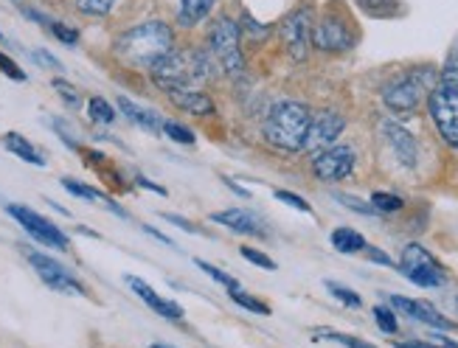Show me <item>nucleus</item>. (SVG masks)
Returning a JSON list of instances; mask_svg holds the SVG:
<instances>
[{
  "label": "nucleus",
  "mask_w": 458,
  "mask_h": 348,
  "mask_svg": "<svg viewBox=\"0 0 458 348\" xmlns=\"http://www.w3.org/2000/svg\"><path fill=\"white\" fill-rule=\"evenodd\" d=\"M124 281H127L130 290L149 306L152 312H157V315L166 318V320H183V310H181V306H177L174 301H169V298H164V295H157L147 281L135 278V276H127Z\"/></svg>",
  "instance_id": "obj_16"
},
{
  "label": "nucleus",
  "mask_w": 458,
  "mask_h": 348,
  "mask_svg": "<svg viewBox=\"0 0 458 348\" xmlns=\"http://www.w3.org/2000/svg\"><path fill=\"white\" fill-rule=\"evenodd\" d=\"M31 56L37 59L39 65H46V68H54V71H63V65H59V59H56V56H51L48 51H34Z\"/></svg>",
  "instance_id": "obj_41"
},
{
  "label": "nucleus",
  "mask_w": 458,
  "mask_h": 348,
  "mask_svg": "<svg viewBox=\"0 0 458 348\" xmlns=\"http://www.w3.org/2000/svg\"><path fill=\"white\" fill-rule=\"evenodd\" d=\"M0 73L9 76V79H14V81H26V79H29L26 71L20 68V65L14 63V59H12L9 54H4V51H0Z\"/></svg>",
  "instance_id": "obj_38"
},
{
  "label": "nucleus",
  "mask_w": 458,
  "mask_h": 348,
  "mask_svg": "<svg viewBox=\"0 0 458 348\" xmlns=\"http://www.w3.org/2000/svg\"><path fill=\"white\" fill-rule=\"evenodd\" d=\"M149 76L155 81V88H161L164 93L174 88H197L216 76V63L206 48L174 46L166 56H161L149 68Z\"/></svg>",
  "instance_id": "obj_2"
},
{
  "label": "nucleus",
  "mask_w": 458,
  "mask_h": 348,
  "mask_svg": "<svg viewBox=\"0 0 458 348\" xmlns=\"http://www.w3.org/2000/svg\"><path fill=\"white\" fill-rule=\"evenodd\" d=\"M383 135L388 140V147L394 149V155L400 157V163H405V166H413L416 163V155H420V147H416V138L400 127L396 121H386L383 124Z\"/></svg>",
  "instance_id": "obj_18"
},
{
  "label": "nucleus",
  "mask_w": 458,
  "mask_h": 348,
  "mask_svg": "<svg viewBox=\"0 0 458 348\" xmlns=\"http://www.w3.org/2000/svg\"><path fill=\"white\" fill-rule=\"evenodd\" d=\"M374 320L386 335H396L400 332V320H396V312L388 310V306H374Z\"/></svg>",
  "instance_id": "obj_31"
},
{
  "label": "nucleus",
  "mask_w": 458,
  "mask_h": 348,
  "mask_svg": "<svg viewBox=\"0 0 458 348\" xmlns=\"http://www.w3.org/2000/svg\"><path fill=\"white\" fill-rule=\"evenodd\" d=\"M164 219L172 222V225H177V228L186 231V233H197V225L189 222V219H183V216H177V214H164Z\"/></svg>",
  "instance_id": "obj_42"
},
{
  "label": "nucleus",
  "mask_w": 458,
  "mask_h": 348,
  "mask_svg": "<svg viewBox=\"0 0 458 348\" xmlns=\"http://www.w3.org/2000/svg\"><path fill=\"white\" fill-rule=\"evenodd\" d=\"M161 132H164L166 138H172L174 143H183V147H191V143L197 140V138H194V132H191L189 127H183L181 121H164Z\"/></svg>",
  "instance_id": "obj_29"
},
{
  "label": "nucleus",
  "mask_w": 458,
  "mask_h": 348,
  "mask_svg": "<svg viewBox=\"0 0 458 348\" xmlns=\"http://www.w3.org/2000/svg\"><path fill=\"white\" fill-rule=\"evenodd\" d=\"M310 121H312V110L304 101H295V98L276 101L267 110L265 127H262L265 140L282 152H301L307 143Z\"/></svg>",
  "instance_id": "obj_3"
},
{
  "label": "nucleus",
  "mask_w": 458,
  "mask_h": 348,
  "mask_svg": "<svg viewBox=\"0 0 458 348\" xmlns=\"http://www.w3.org/2000/svg\"><path fill=\"white\" fill-rule=\"evenodd\" d=\"M6 211H9V216H14L20 222V228H26V233L34 236L39 244H46L51 250H71V239L43 214H37L26 206H6Z\"/></svg>",
  "instance_id": "obj_10"
},
{
  "label": "nucleus",
  "mask_w": 458,
  "mask_h": 348,
  "mask_svg": "<svg viewBox=\"0 0 458 348\" xmlns=\"http://www.w3.org/2000/svg\"><path fill=\"white\" fill-rule=\"evenodd\" d=\"M197 267H200L203 273H208V278L211 281H216V284H223L225 290H239V281L233 278V276H228V273H223L220 267H214V264H208V261H197Z\"/></svg>",
  "instance_id": "obj_32"
},
{
  "label": "nucleus",
  "mask_w": 458,
  "mask_h": 348,
  "mask_svg": "<svg viewBox=\"0 0 458 348\" xmlns=\"http://www.w3.org/2000/svg\"><path fill=\"white\" fill-rule=\"evenodd\" d=\"M329 239H332V248L337 253L352 256V253L366 250V236L360 231H354V228H335Z\"/></svg>",
  "instance_id": "obj_22"
},
{
  "label": "nucleus",
  "mask_w": 458,
  "mask_h": 348,
  "mask_svg": "<svg viewBox=\"0 0 458 348\" xmlns=\"http://www.w3.org/2000/svg\"><path fill=\"white\" fill-rule=\"evenodd\" d=\"M216 4H220V0H181V4H177V14H174L177 26H181V29H197L203 20L211 17Z\"/></svg>",
  "instance_id": "obj_20"
},
{
  "label": "nucleus",
  "mask_w": 458,
  "mask_h": 348,
  "mask_svg": "<svg viewBox=\"0 0 458 348\" xmlns=\"http://www.w3.org/2000/svg\"><path fill=\"white\" fill-rule=\"evenodd\" d=\"M149 348H172V345H166V343H155V345H149Z\"/></svg>",
  "instance_id": "obj_48"
},
{
  "label": "nucleus",
  "mask_w": 458,
  "mask_h": 348,
  "mask_svg": "<svg viewBox=\"0 0 458 348\" xmlns=\"http://www.w3.org/2000/svg\"><path fill=\"white\" fill-rule=\"evenodd\" d=\"M400 270L411 284L422 286V290H436V286L447 284V270L420 242L405 244V250L400 256Z\"/></svg>",
  "instance_id": "obj_7"
},
{
  "label": "nucleus",
  "mask_w": 458,
  "mask_h": 348,
  "mask_svg": "<svg viewBox=\"0 0 458 348\" xmlns=\"http://www.w3.org/2000/svg\"><path fill=\"white\" fill-rule=\"evenodd\" d=\"M214 225H223V228H228V231H233V233H242V236H267V231H265V222L259 219L253 211H248V208H228V211H216V214H211L208 216Z\"/></svg>",
  "instance_id": "obj_14"
},
{
  "label": "nucleus",
  "mask_w": 458,
  "mask_h": 348,
  "mask_svg": "<svg viewBox=\"0 0 458 348\" xmlns=\"http://www.w3.org/2000/svg\"><path fill=\"white\" fill-rule=\"evenodd\" d=\"M206 43H208L206 51L211 54L216 68L225 76L239 79L245 73V51H242V29H239V20L220 14L211 23Z\"/></svg>",
  "instance_id": "obj_5"
},
{
  "label": "nucleus",
  "mask_w": 458,
  "mask_h": 348,
  "mask_svg": "<svg viewBox=\"0 0 458 348\" xmlns=\"http://www.w3.org/2000/svg\"><path fill=\"white\" fill-rule=\"evenodd\" d=\"M135 182H138V186H141V189H147V191H155V194L166 197V189H164V186H157V182H152V180H149V177H144V174H138V177H135Z\"/></svg>",
  "instance_id": "obj_44"
},
{
  "label": "nucleus",
  "mask_w": 458,
  "mask_h": 348,
  "mask_svg": "<svg viewBox=\"0 0 458 348\" xmlns=\"http://www.w3.org/2000/svg\"><path fill=\"white\" fill-rule=\"evenodd\" d=\"M436 81H439V73H436L433 65L411 68L400 76H394L383 88V105L396 115H411L436 88Z\"/></svg>",
  "instance_id": "obj_4"
},
{
  "label": "nucleus",
  "mask_w": 458,
  "mask_h": 348,
  "mask_svg": "<svg viewBox=\"0 0 458 348\" xmlns=\"http://www.w3.org/2000/svg\"><path fill=\"white\" fill-rule=\"evenodd\" d=\"M366 256L374 261V264H383V267H394V261H391V256H386L380 248H369L366 244Z\"/></svg>",
  "instance_id": "obj_43"
},
{
  "label": "nucleus",
  "mask_w": 458,
  "mask_h": 348,
  "mask_svg": "<svg viewBox=\"0 0 458 348\" xmlns=\"http://www.w3.org/2000/svg\"><path fill=\"white\" fill-rule=\"evenodd\" d=\"M312 29H315V12L310 6H298L293 9L282 26H278V37H282V46L293 63H304L312 51Z\"/></svg>",
  "instance_id": "obj_9"
},
{
  "label": "nucleus",
  "mask_w": 458,
  "mask_h": 348,
  "mask_svg": "<svg viewBox=\"0 0 458 348\" xmlns=\"http://www.w3.org/2000/svg\"><path fill=\"white\" fill-rule=\"evenodd\" d=\"M174 46H177V37L166 20H144V23L124 29L113 39L115 56L141 71H149L157 59L166 56Z\"/></svg>",
  "instance_id": "obj_1"
},
{
  "label": "nucleus",
  "mask_w": 458,
  "mask_h": 348,
  "mask_svg": "<svg viewBox=\"0 0 458 348\" xmlns=\"http://www.w3.org/2000/svg\"><path fill=\"white\" fill-rule=\"evenodd\" d=\"M26 259L29 264L37 270V276L43 278L51 290L56 293H65V295H88V286L79 281L68 267H63L56 259L46 256V253H34V250H26Z\"/></svg>",
  "instance_id": "obj_11"
},
{
  "label": "nucleus",
  "mask_w": 458,
  "mask_h": 348,
  "mask_svg": "<svg viewBox=\"0 0 458 348\" xmlns=\"http://www.w3.org/2000/svg\"><path fill=\"white\" fill-rule=\"evenodd\" d=\"M428 113L439 138L450 149H458V88L436 81V88L428 93Z\"/></svg>",
  "instance_id": "obj_8"
},
{
  "label": "nucleus",
  "mask_w": 458,
  "mask_h": 348,
  "mask_svg": "<svg viewBox=\"0 0 458 348\" xmlns=\"http://www.w3.org/2000/svg\"><path fill=\"white\" fill-rule=\"evenodd\" d=\"M4 147H6L14 157L31 163V166H46L43 152H39V149L34 147V143H31L29 138H23L20 132H6V135H4Z\"/></svg>",
  "instance_id": "obj_21"
},
{
  "label": "nucleus",
  "mask_w": 458,
  "mask_h": 348,
  "mask_svg": "<svg viewBox=\"0 0 458 348\" xmlns=\"http://www.w3.org/2000/svg\"><path fill=\"white\" fill-rule=\"evenodd\" d=\"M239 250H242V256H245L250 264H256V267H262V270H276V261H273L267 253L256 250V248H248V244H245V248H239Z\"/></svg>",
  "instance_id": "obj_39"
},
{
  "label": "nucleus",
  "mask_w": 458,
  "mask_h": 348,
  "mask_svg": "<svg viewBox=\"0 0 458 348\" xmlns=\"http://www.w3.org/2000/svg\"><path fill=\"white\" fill-rule=\"evenodd\" d=\"M315 337H327V340H335V343H341V345H346V348H374L371 343H366V340H360V337H352V335H344V332H329V329L318 332Z\"/></svg>",
  "instance_id": "obj_36"
},
{
  "label": "nucleus",
  "mask_w": 458,
  "mask_h": 348,
  "mask_svg": "<svg viewBox=\"0 0 458 348\" xmlns=\"http://www.w3.org/2000/svg\"><path fill=\"white\" fill-rule=\"evenodd\" d=\"M144 233H149V236H155L157 242H164V244H172V239L169 236H164L157 228H152V225H144Z\"/></svg>",
  "instance_id": "obj_45"
},
{
  "label": "nucleus",
  "mask_w": 458,
  "mask_h": 348,
  "mask_svg": "<svg viewBox=\"0 0 458 348\" xmlns=\"http://www.w3.org/2000/svg\"><path fill=\"white\" fill-rule=\"evenodd\" d=\"M439 81L458 88V43H455V46L450 48V54H447V63H445V68L439 71Z\"/></svg>",
  "instance_id": "obj_33"
},
{
  "label": "nucleus",
  "mask_w": 458,
  "mask_h": 348,
  "mask_svg": "<svg viewBox=\"0 0 458 348\" xmlns=\"http://www.w3.org/2000/svg\"><path fill=\"white\" fill-rule=\"evenodd\" d=\"M76 12L79 14H88V17H105L113 12L115 0H76Z\"/></svg>",
  "instance_id": "obj_28"
},
{
  "label": "nucleus",
  "mask_w": 458,
  "mask_h": 348,
  "mask_svg": "<svg viewBox=\"0 0 458 348\" xmlns=\"http://www.w3.org/2000/svg\"><path fill=\"white\" fill-rule=\"evenodd\" d=\"M88 115H90L93 124H113V121H115L113 105H110L107 98H102V96H93L88 101Z\"/></svg>",
  "instance_id": "obj_23"
},
{
  "label": "nucleus",
  "mask_w": 458,
  "mask_h": 348,
  "mask_svg": "<svg viewBox=\"0 0 458 348\" xmlns=\"http://www.w3.org/2000/svg\"><path fill=\"white\" fill-rule=\"evenodd\" d=\"M357 6L371 17H394L400 12V0H357Z\"/></svg>",
  "instance_id": "obj_25"
},
{
  "label": "nucleus",
  "mask_w": 458,
  "mask_h": 348,
  "mask_svg": "<svg viewBox=\"0 0 458 348\" xmlns=\"http://www.w3.org/2000/svg\"><path fill=\"white\" fill-rule=\"evenodd\" d=\"M354 163H357V155L352 147H346V143H332V147L315 152L312 174L321 182H337V180H346L354 172Z\"/></svg>",
  "instance_id": "obj_12"
},
{
  "label": "nucleus",
  "mask_w": 458,
  "mask_h": 348,
  "mask_svg": "<svg viewBox=\"0 0 458 348\" xmlns=\"http://www.w3.org/2000/svg\"><path fill=\"white\" fill-rule=\"evenodd\" d=\"M0 39H4V31H0Z\"/></svg>",
  "instance_id": "obj_49"
},
{
  "label": "nucleus",
  "mask_w": 458,
  "mask_h": 348,
  "mask_svg": "<svg viewBox=\"0 0 458 348\" xmlns=\"http://www.w3.org/2000/svg\"><path fill=\"white\" fill-rule=\"evenodd\" d=\"M327 290L341 301L344 306H352V310H360L363 306V298L357 295L354 290H349V286H344V284H335V281H327Z\"/></svg>",
  "instance_id": "obj_30"
},
{
  "label": "nucleus",
  "mask_w": 458,
  "mask_h": 348,
  "mask_svg": "<svg viewBox=\"0 0 458 348\" xmlns=\"http://www.w3.org/2000/svg\"><path fill=\"white\" fill-rule=\"evenodd\" d=\"M48 31L59 39V43H65V46H76L79 43V31L68 23H59V20H51V26Z\"/></svg>",
  "instance_id": "obj_34"
},
{
  "label": "nucleus",
  "mask_w": 458,
  "mask_h": 348,
  "mask_svg": "<svg viewBox=\"0 0 458 348\" xmlns=\"http://www.w3.org/2000/svg\"><path fill=\"white\" fill-rule=\"evenodd\" d=\"M54 90H59V96H63V101H65V105H71V107H76L79 101H82V96H79V90L71 85V81H65V79H54Z\"/></svg>",
  "instance_id": "obj_40"
},
{
  "label": "nucleus",
  "mask_w": 458,
  "mask_h": 348,
  "mask_svg": "<svg viewBox=\"0 0 458 348\" xmlns=\"http://www.w3.org/2000/svg\"><path fill=\"white\" fill-rule=\"evenodd\" d=\"M396 348H445V345H430V343H396Z\"/></svg>",
  "instance_id": "obj_47"
},
{
  "label": "nucleus",
  "mask_w": 458,
  "mask_h": 348,
  "mask_svg": "<svg viewBox=\"0 0 458 348\" xmlns=\"http://www.w3.org/2000/svg\"><path fill=\"white\" fill-rule=\"evenodd\" d=\"M455 303H458V301H455Z\"/></svg>",
  "instance_id": "obj_50"
},
{
  "label": "nucleus",
  "mask_w": 458,
  "mask_h": 348,
  "mask_svg": "<svg viewBox=\"0 0 458 348\" xmlns=\"http://www.w3.org/2000/svg\"><path fill=\"white\" fill-rule=\"evenodd\" d=\"M388 301H391V306L396 312H403V315L420 320V323H428V326H433V329H455V326L439 310H433L428 301H411V298H403V295H388Z\"/></svg>",
  "instance_id": "obj_15"
},
{
  "label": "nucleus",
  "mask_w": 458,
  "mask_h": 348,
  "mask_svg": "<svg viewBox=\"0 0 458 348\" xmlns=\"http://www.w3.org/2000/svg\"><path fill=\"white\" fill-rule=\"evenodd\" d=\"M371 206H374L377 214H396V211H403L405 199L391 194V191H374L371 194Z\"/></svg>",
  "instance_id": "obj_24"
},
{
  "label": "nucleus",
  "mask_w": 458,
  "mask_h": 348,
  "mask_svg": "<svg viewBox=\"0 0 458 348\" xmlns=\"http://www.w3.org/2000/svg\"><path fill=\"white\" fill-rule=\"evenodd\" d=\"M169 101L177 107V110H183L189 115H214L216 113V105L211 101L208 93H203L200 88H174V90H166Z\"/></svg>",
  "instance_id": "obj_17"
},
{
  "label": "nucleus",
  "mask_w": 458,
  "mask_h": 348,
  "mask_svg": "<svg viewBox=\"0 0 458 348\" xmlns=\"http://www.w3.org/2000/svg\"><path fill=\"white\" fill-rule=\"evenodd\" d=\"M346 130V118L337 113V110H321L315 113L312 121H310V132H307V143L304 149L307 152H321L327 147H332V143L344 135Z\"/></svg>",
  "instance_id": "obj_13"
},
{
  "label": "nucleus",
  "mask_w": 458,
  "mask_h": 348,
  "mask_svg": "<svg viewBox=\"0 0 458 348\" xmlns=\"http://www.w3.org/2000/svg\"><path fill=\"white\" fill-rule=\"evenodd\" d=\"M63 186H65V191H71V194L79 197V199H88V202H105V199H107V194L96 191V189L85 186V182H79V180H73V177H63Z\"/></svg>",
  "instance_id": "obj_26"
},
{
  "label": "nucleus",
  "mask_w": 458,
  "mask_h": 348,
  "mask_svg": "<svg viewBox=\"0 0 458 348\" xmlns=\"http://www.w3.org/2000/svg\"><path fill=\"white\" fill-rule=\"evenodd\" d=\"M335 199H337V202H344V206H346L349 211H354V214H363V216H374V214H377L371 202H363L360 197H352V194H335Z\"/></svg>",
  "instance_id": "obj_35"
},
{
  "label": "nucleus",
  "mask_w": 458,
  "mask_h": 348,
  "mask_svg": "<svg viewBox=\"0 0 458 348\" xmlns=\"http://www.w3.org/2000/svg\"><path fill=\"white\" fill-rule=\"evenodd\" d=\"M118 110H122L127 115V121H132V124L141 127L144 132L157 135V132H161V127H164V118L157 115L155 110H147L141 105H135V101L127 98V96H118Z\"/></svg>",
  "instance_id": "obj_19"
},
{
  "label": "nucleus",
  "mask_w": 458,
  "mask_h": 348,
  "mask_svg": "<svg viewBox=\"0 0 458 348\" xmlns=\"http://www.w3.org/2000/svg\"><path fill=\"white\" fill-rule=\"evenodd\" d=\"M223 180H225V182H228V189H231V191H236V194H239V197H245V199H248V197H250V191H248V189H242V186H239V182H233V180H231V177H223Z\"/></svg>",
  "instance_id": "obj_46"
},
{
  "label": "nucleus",
  "mask_w": 458,
  "mask_h": 348,
  "mask_svg": "<svg viewBox=\"0 0 458 348\" xmlns=\"http://www.w3.org/2000/svg\"><path fill=\"white\" fill-rule=\"evenodd\" d=\"M231 301L233 303H239L242 310H248V312H253V315H270L273 310L265 303V301H259V298H253L250 293H245V290H233L231 293Z\"/></svg>",
  "instance_id": "obj_27"
},
{
  "label": "nucleus",
  "mask_w": 458,
  "mask_h": 348,
  "mask_svg": "<svg viewBox=\"0 0 458 348\" xmlns=\"http://www.w3.org/2000/svg\"><path fill=\"white\" fill-rule=\"evenodd\" d=\"M276 199H278V202H284V206H290V208H295V211H301V214H312V206H310V202H307L304 197L293 194V191L278 189V191H276Z\"/></svg>",
  "instance_id": "obj_37"
},
{
  "label": "nucleus",
  "mask_w": 458,
  "mask_h": 348,
  "mask_svg": "<svg viewBox=\"0 0 458 348\" xmlns=\"http://www.w3.org/2000/svg\"><path fill=\"white\" fill-rule=\"evenodd\" d=\"M354 43H357V31L344 9L332 6L315 20L312 48L324 51V54H341V51H349Z\"/></svg>",
  "instance_id": "obj_6"
}]
</instances>
